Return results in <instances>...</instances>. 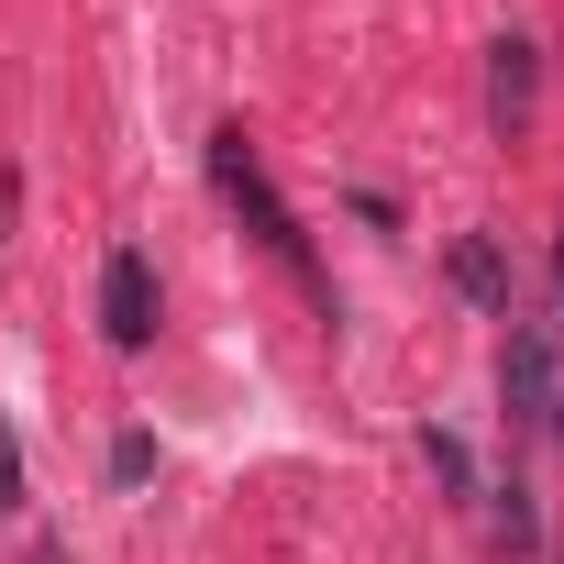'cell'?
Listing matches in <instances>:
<instances>
[{
  "label": "cell",
  "mask_w": 564,
  "mask_h": 564,
  "mask_svg": "<svg viewBox=\"0 0 564 564\" xmlns=\"http://www.w3.org/2000/svg\"><path fill=\"white\" fill-rule=\"evenodd\" d=\"M210 177H221V199L243 210V232H254V243H265L276 265H289L300 289L322 300V311H333V276H322V254H311V232H300V210L276 199V177H265V155L243 144V122H221V133H210Z\"/></svg>",
  "instance_id": "obj_1"
},
{
  "label": "cell",
  "mask_w": 564,
  "mask_h": 564,
  "mask_svg": "<svg viewBox=\"0 0 564 564\" xmlns=\"http://www.w3.org/2000/svg\"><path fill=\"white\" fill-rule=\"evenodd\" d=\"M498 399H509V421H553L564 366H553V333H542V322H520V333H509V355H498Z\"/></svg>",
  "instance_id": "obj_2"
},
{
  "label": "cell",
  "mask_w": 564,
  "mask_h": 564,
  "mask_svg": "<svg viewBox=\"0 0 564 564\" xmlns=\"http://www.w3.org/2000/svg\"><path fill=\"white\" fill-rule=\"evenodd\" d=\"M100 333L133 355V344H155V265L144 254H111L100 265Z\"/></svg>",
  "instance_id": "obj_3"
},
{
  "label": "cell",
  "mask_w": 564,
  "mask_h": 564,
  "mask_svg": "<svg viewBox=\"0 0 564 564\" xmlns=\"http://www.w3.org/2000/svg\"><path fill=\"white\" fill-rule=\"evenodd\" d=\"M531 100H542V56H531L520 34H498V45H487V122L520 144V133H531Z\"/></svg>",
  "instance_id": "obj_4"
},
{
  "label": "cell",
  "mask_w": 564,
  "mask_h": 564,
  "mask_svg": "<svg viewBox=\"0 0 564 564\" xmlns=\"http://www.w3.org/2000/svg\"><path fill=\"white\" fill-rule=\"evenodd\" d=\"M443 265H454V289H465L476 311H498V322H509V254H498L487 232H465V243H454Z\"/></svg>",
  "instance_id": "obj_5"
},
{
  "label": "cell",
  "mask_w": 564,
  "mask_h": 564,
  "mask_svg": "<svg viewBox=\"0 0 564 564\" xmlns=\"http://www.w3.org/2000/svg\"><path fill=\"white\" fill-rule=\"evenodd\" d=\"M487 531L509 542V553H542V509H531V487L509 476V487H487Z\"/></svg>",
  "instance_id": "obj_6"
},
{
  "label": "cell",
  "mask_w": 564,
  "mask_h": 564,
  "mask_svg": "<svg viewBox=\"0 0 564 564\" xmlns=\"http://www.w3.org/2000/svg\"><path fill=\"white\" fill-rule=\"evenodd\" d=\"M421 465H432V476H443L454 498H487V487H476V454H465L454 432H421Z\"/></svg>",
  "instance_id": "obj_7"
},
{
  "label": "cell",
  "mask_w": 564,
  "mask_h": 564,
  "mask_svg": "<svg viewBox=\"0 0 564 564\" xmlns=\"http://www.w3.org/2000/svg\"><path fill=\"white\" fill-rule=\"evenodd\" d=\"M0 509H23V443H12V421H0Z\"/></svg>",
  "instance_id": "obj_8"
},
{
  "label": "cell",
  "mask_w": 564,
  "mask_h": 564,
  "mask_svg": "<svg viewBox=\"0 0 564 564\" xmlns=\"http://www.w3.org/2000/svg\"><path fill=\"white\" fill-rule=\"evenodd\" d=\"M34 564H67V542H34Z\"/></svg>",
  "instance_id": "obj_9"
},
{
  "label": "cell",
  "mask_w": 564,
  "mask_h": 564,
  "mask_svg": "<svg viewBox=\"0 0 564 564\" xmlns=\"http://www.w3.org/2000/svg\"><path fill=\"white\" fill-rule=\"evenodd\" d=\"M542 432H564V399H553V421H542Z\"/></svg>",
  "instance_id": "obj_10"
},
{
  "label": "cell",
  "mask_w": 564,
  "mask_h": 564,
  "mask_svg": "<svg viewBox=\"0 0 564 564\" xmlns=\"http://www.w3.org/2000/svg\"><path fill=\"white\" fill-rule=\"evenodd\" d=\"M553 276H564V254H553Z\"/></svg>",
  "instance_id": "obj_11"
}]
</instances>
